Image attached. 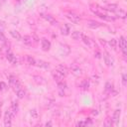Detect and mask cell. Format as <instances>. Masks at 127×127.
Instances as JSON below:
<instances>
[{"label": "cell", "instance_id": "obj_1", "mask_svg": "<svg viewBox=\"0 0 127 127\" xmlns=\"http://www.w3.org/2000/svg\"><path fill=\"white\" fill-rule=\"evenodd\" d=\"M89 8H90V11L95 14L98 18L104 20V21H114L115 18L112 17V16H109L108 14L104 13V9H102L100 6H98L97 4H90L89 5Z\"/></svg>", "mask_w": 127, "mask_h": 127}, {"label": "cell", "instance_id": "obj_2", "mask_svg": "<svg viewBox=\"0 0 127 127\" xmlns=\"http://www.w3.org/2000/svg\"><path fill=\"white\" fill-rule=\"evenodd\" d=\"M65 16H66V18H67L70 22H72V23H74V24H78V23L80 22V17H79L77 14L73 13V12H66V13H65Z\"/></svg>", "mask_w": 127, "mask_h": 127}, {"label": "cell", "instance_id": "obj_3", "mask_svg": "<svg viewBox=\"0 0 127 127\" xmlns=\"http://www.w3.org/2000/svg\"><path fill=\"white\" fill-rule=\"evenodd\" d=\"M103 60H104V63L106 64V65H108V66H111L114 64V60L110 56V54L108 52H104L103 53Z\"/></svg>", "mask_w": 127, "mask_h": 127}, {"label": "cell", "instance_id": "obj_4", "mask_svg": "<svg viewBox=\"0 0 127 127\" xmlns=\"http://www.w3.org/2000/svg\"><path fill=\"white\" fill-rule=\"evenodd\" d=\"M8 80H9L10 86H11L13 89H14L15 87H17L18 85H20V82H19L18 78H17L15 75H13V74H10V75L8 76Z\"/></svg>", "mask_w": 127, "mask_h": 127}, {"label": "cell", "instance_id": "obj_5", "mask_svg": "<svg viewBox=\"0 0 127 127\" xmlns=\"http://www.w3.org/2000/svg\"><path fill=\"white\" fill-rule=\"evenodd\" d=\"M12 118H13V116L11 115L9 110H7L5 112V115H4V125L6 127H9L12 125Z\"/></svg>", "mask_w": 127, "mask_h": 127}, {"label": "cell", "instance_id": "obj_6", "mask_svg": "<svg viewBox=\"0 0 127 127\" xmlns=\"http://www.w3.org/2000/svg\"><path fill=\"white\" fill-rule=\"evenodd\" d=\"M42 17L44 18V19H46L51 25H53V26H57L59 23H58V21L52 16V15H50V14H42Z\"/></svg>", "mask_w": 127, "mask_h": 127}, {"label": "cell", "instance_id": "obj_7", "mask_svg": "<svg viewBox=\"0 0 127 127\" xmlns=\"http://www.w3.org/2000/svg\"><path fill=\"white\" fill-rule=\"evenodd\" d=\"M126 47H127V44H126V40L123 36H121L119 38V48L121 49L122 53L124 56H126Z\"/></svg>", "mask_w": 127, "mask_h": 127}, {"label": "cell", "instance_id": "obj_8", "mask_svg": "<svg viewBox=\"0 0 127 127\" xmlns=\"http://www.w3.org/2000/svg\"><path fill=\"white\" fill-rule=\"evenodd\" d=\"M87 47H89V48H91V47H93V45H94V42L89 38V37H87L86 35H84V34H82V36H81V39H80Z\"/></svg>", "mask_w": 127, "mask_h": 127}, {"label": "cell", "instance_id": "obj_9", "mask_svg": "<svg viewBox=\"0 0 127 127\" xmlns=\"http://www.w3.org/2000/svg\"><path fill=\"white\" fill-rule=\"evenodd\" d=\"M41 44H42V50H43V51L47 52V51H49V50L51 49V42H50L48 39L43 38V39L41 40Z\"/></svg>", "mask_w": 127, "mask_h": 127}, {"label": "cell", "instance_id": "obj_10", "mask_svg": "<svg viewBox=\"0 0 127 127\" xmlns=\"http://www.w3.org/2000/svg\"><path fill=\"white\" fill-rule=\"evenodd\" d=\"M52 75H53L54 79H55L57 82L62 81V80H64V75L62 74V73H61L59 70H57V69H55V70L52 72Z\"/></svg>", "mask_w": 127, "mask_h": 127}, {"label": "cell", "instance_id": "obj_11", "mask_svg": "<svg viewBox=\"0 0 127 127\" xmlns=\"http://www.w3.org/2000/svg\"><path fill=\"white\" fill-rule=\"evenodd\" d=\"M60 53L63 55V56H67L69 53H70V49H69V47L67 46V45H65V44H61L60 45Z\"/></svg>", "mask_w": 127, "mask_h": 127}, {"label": "cell", "instance_id": "obj_12", "mask_svg": "<svg viewBox=\"0 0 127 127\" xmlns=\"http://www.w3.org/2000/svg\"><path fill=\"white\" fill-rule=\"evenodd\" d=\"M120 116H121V109H116L114 112H113V115H112V122L113 124H117L119 122V119H120Z\"/></svg>", "mask_w": 127, "mask_h": 127}, {"label": "cell", "instance_id": "obj_13", "mask_svg": "<svg viewBox=\"0 0 127 127\" xmlns=\"http://www.w3.org/2000/svg\"><path fill=\"white\" fill-rule=\"evenodd\" d=\"M86 25H87V27H89L91 29H97V28H99L101 26V23H99V22H97L95 20H87L86 21Z\"/></svg>", "mask_w": 127, "mask_h": 127}, {"label": "cell", "instance_id": "obj_14", "mask_svg": "<svg viewBox=\"0 0 127 127\" xmlns=\"http://www.w3.org/2000/svg\"><path fill=\"white\" fill-rule=\"evenodd\" d=\"M14 90H15V92H16L18 98H20V99H21V98H24V96H25V90L23 89V87H22L21 84L18 85L17 87H15Z\"/></svg>", "mask_w": 127, "mask_h": 127}, {"label": "cell", "instance_id": "obj_15", "mask_svg": "<svg viewBox=\"0 0 127 127\" xmlns=\"http://www.w3.org/2000/svg\"><path fill=\"white\" fill-rule=\"evenodd\" d=\"M8 110H9V112L11 113V115H12L13 117H15L16 114H17V112H18V103L15 102V101H13L12 104H11V107H10Z\"/></svg>", "mask_w": 127, "mask_h": 127}, {"label": "cell", "instance_id": "obj_16", "mask_svg": "<svg viewBox=\"0 0 127 127\" xmlns=\"http://www.w3.org/2000/svg\"><path fill=\"white\" fill-rule=\"evenodd\" d=\"M6 59H7L12 64H17V58H16V56H15L13 53H11V52H7V54H6Z\"/></svg>", "mask_w": 127, "mask_h": 127}, {"label": "cell", "instance_id": "obj_17", "mask_svg": "<svg viewBox=\"0 0 127 127\" xmlns=\"http://www.w3.org/2000/svg\"><path fill=\"white\" fill-rule=\"evenodd\" d=\"M21 41H23V43L25 45H27V46H32L33 45V42H34V39H33V37H31L29 35H25L24 37H22V40Z\"/></svg>", "mask_w": 127, "mask_h": 127}, {"label": "cell", "instance_id": "obj_18", "mask_svg": "<svg viewBox=\"0 0 127 127\" xmlns=\"http://www.w3.org/2000/svg\"><path fill=\"white\" fill-rule=\"evenodd\" d=\"M36 65L39 66V67H42V68H49L50 67V64L48 62H45L43 60H38L36 61Z\"/></svg>", "mask_w": 127, "mask_h": 127}, {"label": "cell", "instance_id": "obj_19", "mask_svg": "<svg viewBox=\"0 0 127 127\" xmlns=\"http://www.w3.org/2000/svg\"><path fill=\"white\" fill-rule=\"evenodd\" d=\"M57 70H59L62 74H64V76H66L67 74H68V69H67V67L66 66H64V64H59L58 66H57V68H56Z\"/></svg>", "mask_w": 127, "mask_h": 127}, {"label": "cell", "instance_id": "obj_20", "mask_svg": "<svg viewBox=\"0 0 127 127\" xmlns=\"http://www.w3.org/2000/svg\"><path fill=\"white\" fill-rule=\"evenodd\" d=\"M69 32H70V26H69L68 24H64V25L61 28V33H62V35L66 36V35L69 34Z\"/></svg>", "mask_w": 127, "mask_h": 127}, {"label": "cell", "instance_id": "obj_21", "mask_svg": "<svg viewBox=\"0 0 127 127\" xmlns=\"http://www.w3.org/2000/svg\"><path fill=\"white\" fill-rule=\"evenodd\" d=\"M10 35H11L15 40H17V41H21V40H22V36H21L20 33H19L18 31H16V30H11V31H10Z\"/></svg>", "mask_w": 127, "mask_h": 127}, {"label": "cell", "instance_id": "obj_22", "mask_svg": "<svg viewBox=\"0 0 127 127\" xmlns=\"http://www.w3.org/2000/svg\"><path fill=\"white\" fill-rule=\"evenodd\" d=\"M71 72L74 74V75H80L81 73H82V71H81V69L79 68V66H77V65H75V64H73L71 67Z\"/></svg>", "mask_w": 127, "mask_h": 127}, {"label": "cell", "instance_id": "obj_23", "mask_svg": "<svg viewBox=\"0 0 127 127\" xmlns=\"http://www.w3.org/2000/svg\"><path fill=\"white\" fill-rule=\"evenodd\" d=\"M81 36H82V33H81L80 31H73V32L71 33V38H72L73 40H75V41L80 40V39H81Z\"/></svg>", "mask_w": 127, "mask_h": 127}, {"label": "cell", "instance_id": "obj_24", "mask_svg": "<svg viewBox=\"0 0 127 127\" xmlns=\"http://www.w3.org/2000/svg\"><path fill=\"white\" fill-rule=\"evenodd\" d=\"M34 81L37 83V84H45L46 83V79L44 78V77H42V76H39V75H35L34 77Z\"/></svg>", "mask_w": 127, "mask_h": 127}, {"label": "cell", "instance_id": "obj_25", "mask_svg": "<svg viewBox=\"0 0 127 127\" xmlns=\"http://www.w3.org/2000/svg\"><path fill=\"white\" fill-rule=\"evenodd\" d=\"M115 14H116V16H118L119 18H121V19H125L126 18V12L123 10V9H121V8H119L117 11H115L114 12Z\"/></svg>", "mask_w": 127, "mask_h": 127}, {"label": "cell", "instance_id": "obj_26", "mask_svg": "<svg viewBox=\"0 0 127 127\" xmlns=\"http://www.w3.org/2000/svg\"><path fill=\"white\" fill-rule=\"evenodd\" d=\"M113 90H114L113 84H112V83H110V82H106V84H105V91H106L107 93L111 94V93L113 92Z\"/></svg>", "mask_w": 127, "mask_h": 127}, {"label": "cell", "instance_id": "obj_27", "mask_svg": "<svg viewBox=\"0 0 127 127\" xmlns=\"http://www.w3.org/2000/svg\"><path fill=\"white\" fill-rule=\"evenodd\" d=\"M26 61H27V63L30 64V65H36V60L32 57V56H27L26 57Z\"/></svg>", "mask_w": 127, "mask_h": 127}, {"label": "cell", "instance_id": "obj_28", "mask_svg": "<svg viewBox=\"0 0 127 127\" xmlns=\"http://www.w3.org/2000/svg\"><path fill=\"white\" fill-rule=\"evenodd\" d=\"M80 87H81L82 89H84V90L88 89V87H89V82H88V80H86V79L82 80L81 83H80Z\"/></svg>", "mask_w": 127, "mask_h": 127}, {"label": "cell", "instance_id": "obj_29", "mask_svg": "<svg viewBox=\"0 0 127 127\" xmlns=\"http://www.w3.org/2000/svg\"><path fill=\"white\" fill-rule=\"evenodd\" d=\"M108 44H109V46L113 49V50H116V46H117V41L115 40V39H111L109 42H108Z\"/></svg>", "mask_w": 127, "mask_h": 127}, {"label": "cell", "instance_id": "obj_30", "mask_svg": "<svg viewBox=\"0 0 127 127\" xmlns=\"http://www.w3.org/2000/svg\"><path fill=\"white\" fill-rule=\"evenodd\" d=\"M31 116H32L33 118L37 119V118H38V116H39V114H38V111H37L36 109H32V110H31Z\"/></svg>", "mask_w": 127, "mask_h": 127}, {"label": "cell", "instance_id": "obj_31", "mask_svg": "<svg viewBox=\"0 0 127 127\" xmlns=\"http://www.w3.org/2000/svg\"><path fill=\"white\" fill-rule=\"evenodd\" d=\"M7 84L5 83V82H3V81H0V91H4V90H6L7 89Z\"/></svg>", "mask_w": 127, "mask_h": 127}, {"label": "cell", "instance_id": "obj_32", "mask_svg": "<svg viewBox=\"0 0 127 127\" xmlns=\"http://www.w3.org/2000/svg\"><path fill=\"white\" fill-rule=\"evenodd\" d=\"M0 41L1 42H6V38H5V36H4V34L0 31Z\"/></svg>", "mask_w": 127, "mask_h": 127}, {"label": "cell", "instance_id": "obj_33", "mask_svg": "<svg viewBox=\"0 0 127 127\" xmlns=\"http://www.w3.org/2000/svg\"><path fill=\"white\" fill-rule=\"evenodd\" d=\"M122 83H123L124 86L126 85V74H125V73L122 74Z\"/></svg>", "mask_w": 127, "mask_h": 127}, {"label": "cell", "instance_id": "obj_34", "mask_svg": "<svg viewBox=\"0 0 127 127\" xmlns=\"http://www.w3.org/2000/svg\"><path fill=\"white\" fill-rule=\"evenodd\" d=\"M112 124H113V122H112L111 119H110V120H107V121L104 122V125H107V126H111Z\"/></svg>", "mask_w": 127, "mask_h": 127}, {"label": "cell", "instance_id": "obj_35", "mask_svg": "<svg viewBox=\"0 0 127 127\" xmlns=\"http://www.w3.org/2000/svg\"><path fill=\"white\" fill-rule=\"evenodd\" d=\"M76 126H85V122L84 121H79L76 123Z\"/></svg>", "mask_w": 127, "mask_h": 127}, {"label": "cell", "instance_id": "obj_36", "mask_svg": "<svg viewBox=\"0 0 127 127\" xmlns=\"http://www.w3.org/2000/svg\"><path fill=\"white\" fill-rule=\"evenodd\" d=\"M51 125H52L51 122H47V123H46V126H51Z\"/></svg>", "mask_w": 127, "mask_h": 127}]
</instances>
